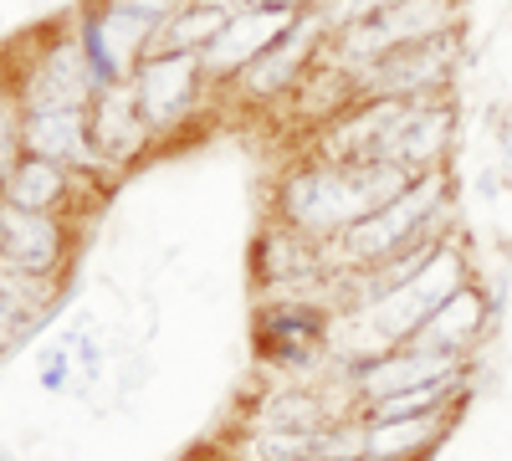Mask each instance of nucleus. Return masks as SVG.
Segmentation results:
<instances>
[{
	"instance_id": "dca6fc26",
	"label": "nucleus",
	"mask_w": 512,
	"mask_h": 461,
	"mask_svg": "<svg viewBox=\"0 0 512 461\" xmlns=\"http://www.w3.org/2000/svg\"><path fill=\"white\" fill-rule=\"evenodd\" d=\"M456 415H400V421H359L364 426V456L369 461H420V456H431L446 431L456 426Z\"/></svg>"
},
{
	"instance_id": "f257e3e1",
	"label": "nucleus",
	"mask_w": 512,
	"mask_h": 461,
	"mask_svg": "<svg viewBox=\"0 0 512 461\" xmlns=\"http://www.w3.org/2000/svg\"><path fill=\"white\" fill-rule=\"evenodd\" d=\"M410 170L390 159H323V154H297L272 185L267 221L292 226L313 241H333L344 226L374 216L379 205L410 190Z\"/></svg>"
},
{
	"instance_id": "7ed1b4c3",
	"label": "nucleus",
	"mask_w": 512,
	"mask_h": 461,
	"mask_svg": "<svg viewBox=\"0 0 512 461\" xmlns=\"http://www.w3.org/2000/svg\"><path fill=\"white\" fill-rule=\"evenodd\" d=\"M11 82V98L21 113H47V108H93V98L103 93L98 77L88 67V52L67 26L41 31L36 41H26V52L16 57V67H0Z\"/></svg>"
},
{
	"instance_id": "0eeeda50",
	"label": "nucleus",
	"mask_w": 512,
	"mask_h": 461,
	"mask_svg": "<svg viewBox=\"0 0 512 461\" xmlns=\"http://www.w3.org/2000/svg\"><path fill=\"white\" fill-rule=\"evenodd\" d=\"M128 88H134V103L149 123L154 144L185 134L210 108V98H216V88H210V77H205L195 52H149Z\"/></svg>"
},
{
	"instance_id": "39448f33",
	"label": "nucleus",
	"mask_w": 512,
	"mask_h": 461,
	"mask_svg": "<svg viewBox=\"0 0 512 461\" xmlns=\"http://www.w3.org/2000/svg\"><path fill=\"white\" fill-rule=\"evenodd\" d=\"M328 36H333L328 16L323 11H303L262 57L246 62L216 98H231V108H246V113L282 108L297 88H303V77L328 57Z\"/></svg>"
},
{
	"instance_id": "5701e85b",
	"label": "nucleus",
	"mask_w": 512,
	"mask_h": 461,
	"mask_svg": "<svg viewBox=\"0 0 512 461\" xmlns=\"http://www.w3.org/2000/svg\"><path fill=\"white\" fill-rule=\"evenodd\" d=\"M507 129H512V98H507Z\"/></svg>"
},
{
	"instance_id": "4be33fe9",
	"label": "nucleus",
	"mask_w": 512,
	"mask_h": 461,
	"mask_svg": "<svg viewBox=\"0 0 512 461\" xmlns=\"http://www.w3.org/2000/svg\"><path fill=\"white\" fill-rule=\"evenodd\" d=\"M195 6H210V11H226V16H236V11H246L251 0H195Z\"/></svg>"
},
{
	"instance_id": "6ab92c4d",
	"label": "nucleus",
	"mask_w": 512,
	"mask_h": 461,
	"mask_svg": "<svg viewBox=\"0 0 512 461\" xmlns=\"http://www.w3.org/2000/svg\"><path fill=\"white\" fill-rule=\"evenodd\" d=\"M21 154V108L11 98V82L0 72V175H6V164Z\"/></svg>"
},
{
	"instance_id": "a211bd4d",
	"label": "nucleus",
	"mask_w": 512,
	"mask_h": 461,
	"mask_svg": "<svg viewBox=\"0 0 512 461\" xmlns=\"http://www.w3.org/2000/svg\"><path fill=\"white\" fill-rule=\"evenodd\" d=\"M72 374H77V354H72V328H67L52 349H41L36 380H41V390H47V395H62V390L72 385Z\"/></svg>"
},
{
	"instance_id": "423d86ee",
	"label": "nucleus",
	"mask_w": 512,
	"mask_h": 461,
	"mask_svg": "<svg viewBox=\"0 0 512 461\" xmlns=\"http://www.w3.org/2000/svg\"><path fill=\"white\" fill-rule=\"evenodd\" d=\"M466 67V31H446L431 41H410L374 62H364L359 72H349L354 82V103L359 98H446L456 93Z\"/></svg>"
},
{
	"instance_id": "9b49d317",
	"label": "nucleus",
	"mask_w": 512,
	"mask_h": 461,
	"mask_svg": "<svg viewBox=\"0 0 512 461\" xmlns=\"http://www.w3.org/2000/svg\"><path fill=\"white\" fill-rule=\"evenodd\" d=\"M113 180L98 175H77L57 159H41V154H16L0 175V200L21 205V211H41V216H67L82 221V211H93L98 200H108Z\"/></svg>"
},
{
	"instance_id": "f8f14e48",
	"label": "nucleus",
	"mask_w": 512,
	"mask_h": 461,
	"mask_svg": "<svg viewBox=\"0 0 512 461\" xmlns=\"http://www.w3.org/2000/svg\"><path fill=\"white\" fill-rule=\"evenodd\" d=\"M21 154H41L57 159L77 175H98V180H118L93 149V123L88 108H47V113H21Z\"/></svg>"
},
{
	"instance_id": "2eb2a0df",
	"label": "nucleus",
	"mask_w": 512,
	"mask_h": 461,
	"mask_svg": "<svg viewBox=\"0 0 512 461\" xmlns=\"http://www.w3.org/2000/svg\"><path fill=\"white\" fill-rule=\"evenodd\" d=\"M297 16H287V11H262V6H246V11H236L231 21H226V31L210 41V47L200 52V67H205V77H210V88H226V82L246 67V62H256L272 41L292 26Z\"/></svg>"
},
{
	"instance_id": "6e6552de",
	"label": "nucleus",
	"mask_w": 512,
	"mask_h": 461,
	"mask_svg": "<svg viewBox=\"0 0 512 461\" xmlns=\"http://www.w3.org/2000/svg\"><path fill=\"white\" fill-rule=\"evenodd\" d=\"M461 139V103L446 98H390V123L379 139V159L400 164L410 175L451 170V154Z\"/></svg>"
},
{
	"instance_id": "9d476101",
	"label": "nucleus",
	"mask_w": 512,
	"mask_h": 461,
	"mask_svg": "<svg viewBox=\"0 0 512 461\" xmlns=\"http://www.w3.org/2000/svg\"><path fill=\"white\" fill-rule=\"evenodd\" d=\"M77 246H82V221L21 211V205L0 200V262L6 267L67 287L77 267Z\"/></svg>"
},
{
	"instance_id": "aec40b11",
	"label": "nucleus",
	"mask_w": 512,
	"mask_h": 461,
	"mask_svg": "<svg viewBox=\"0 0 512 461\" xmlns=\"http://www.w3.org/2000/svg\"><path fill=\"white\" fill-rule=\"evenodd\" d=\"M113 6H123V11H134V16H144V21L164 26V21L175 16L180 6H190V0H113Z\"/></svg>"
},
{
	"instance_id": "f3484780",
	"label": "nucleus",
	"mask_w": 512,
	"mask_h": 461,
	"mask_svg": "<svg viewBox=\"0 0 512 461\" xmlns=\"http://www.w3.org/2000/svg\"><path fill=\"white\" fill-rule=\"evenodd\" d=\"M226 11H210V6H180L175 16H169L164 26H159V41H154V52H205L210 41H216L221 31H226Z\"/></svg>"
},
{
	"instance_id": "20e7f679",
	"label": "nucleus",
	"mask_w": 512,
	"mask_h": 461,
	"mask_svg": "<svg viewBox=\"0 0 512 461\" xmlns=\"http://www.w3.org/2000/svg\"><path fill=\"white\" fill-rule=\"evenodd\" d=\"M446 31H466V0H384L364 21H349L328 36V62L359 72L364 62L384 52L446 36Z\"/></svg>"
},
{
	"instance_id": "412c9836",
	"label": "nucleus",
	"mask_w": 512,
	"mask_h": 461,
	"mask_svg": "<svg viewBox=\"0 0 512 461\" xmlns=\"http://www.w3.org/2000/svg\"><path fill=\"white\" fill-rule=\"evenodd\" d=\"M251 6H262V11H287V16H303V11H318L323 0H251Z\"/></svg>"
},
{
	"instance_id": "ddd939ff",
	"label": "nucleus",
	"mask_w": 512,
	"mask_h": 461,
	"mask_svg": "<svg viewBox=\"0 0 512 461\" xmlns=\"http://www.w3.org/2000/svg\"><path fill=\"white\" fill-rule=\"evenodd\" d=\"M497 328V298L477 282V277H466L456 292H446V298L436 303V313L425 318V328L415 333L420 344H431V349H446L456 359H477L482 339Z\"/></svg>"
},
{
	"instance_id": "4468645a",
	"label": "nucleus",
	"mask_w": 512,
	"mask_h": 461,
	"mask_svg": "<svg viewBox=\"0 0 512 461\" xmlns=\"http://www.w3.org/2000/svg\"><path fill=\"white\" fill-rule=\"evenodd\" d=\"M88 123H93V149H98V159L108 164L118 180L154 149V134H149V123H144V113H139L134 88H128V82H123V88H103V93L93 98Z\"/></svg>"
},
{
	"instance_id": "1a4fd4ad",
	"label": "nucleus",
	"mask_w": 512,
	"mask_h": 461,
	"mask_svg": "<svg viewBox=\"0 0 512 461\" xmlns=\"http://www.w3.org/2000/svg\"><path fill=\"white\" fill-rule=\"evenodd\" d=\"M72 31L82 41V52H88V67L98 77V88H123V82H134L139 62L159 41L154 21L113 6V0H82V6L72 11Z\"/></svg>"
},
{
	"instance_id": "f03ea898",
	"label": "nucleus",
	"mask_w": 512,
	"mask_h": 461,
	"mask_svg": "<svg viewBox=\"0 0 512 461\" xmlns=\"http://www.w3.org/2000/svg\"><path fill=\"white\" fill-rule=\"evenodd\" d=\"M338 313L323 298H262L251 318L256 364L277 380H318L333 359Z\"/></svg>"
}]
</instances>
